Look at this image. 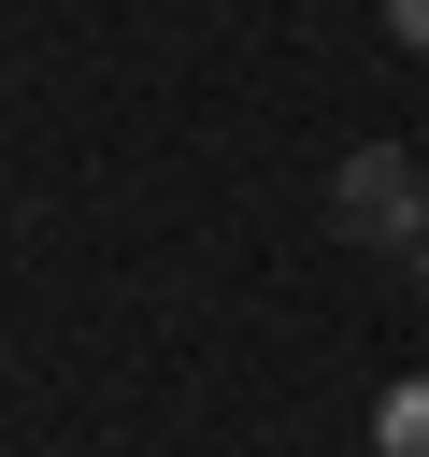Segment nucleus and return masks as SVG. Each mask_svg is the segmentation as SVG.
Returning <instances> with one entry per match:
<instances>
[{
    "label": "nucleus",
    "instance_id": "f257e3e1",
    "mask_svg": "<svg viewBox=\"0 0 429 457\" xmlns=\"http://www.w3.org/2000/svg\"><path fill=\"white\" fill-rule=\"evenodd\" d=\"M329 228H343V243H429V171H415L400 143H358V157L329 171Z\"/></svg>",
    "mask_w": 429,
    "mask_h": 457
},
{
    "label": "nucleus",
    "instance_id": "f03ea898",
    "mask_svg": "<svg viewBox=\"0 0 429 457\" xmlns=\"http://www.w3.org/2000/svg\"><path fill=\"white\" fill-rule=\"evenodd\" d=\"M372 457H429V371L372 400Z\"/></svg>",
    "mask_w": 429,
    "mask_h": 457
},
{
    "label": "nucleus",
    "instance_id": "7ed1b4c3",
    "mask_svg": "<svg viewBox=\"0 0 429 457\" xmlns=\"http://www.w3.org/2000/svg\"><path fill=\"white\" fill-rule=\"evenodd\" d=\"M386 29H400V43H415V57H429V0H386Z\"/></svg>",
    "mask_w": 429,
    "mask_h": 457
},
{
    "label": "nucleus",
    "instance_id": "20e7f679",
    "mask_svg": "<svg viewBox=\"0 0 429 457\" xmlns=\"http://www.w3.org/2000/svg\"><path fill=\"white\" fill-rule=\"evenodd\" d=\"M415 286H429V243H415Z\"/></svg>",
    "mask_w": 429,
    "mask_h": 457
}]
</instances>
